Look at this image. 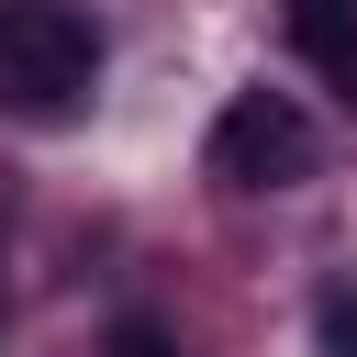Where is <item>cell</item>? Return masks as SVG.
Wrapping results in <instances>:
<instances>
[{"mask_svg": "<svg viewBox=\"0 0 357 357\" xmlns=\"http://www.w3.org/2000/svg\"><path fill=\"white\" fill-rule=\"evenodd\" d=\"M100 89V22L67 0H0V112L67 123Z\"/></svg>", "mask_w": 357, "mask_h": 357, "instance_id": "obj_1", "label": "cell"}, {"mask_svg": "<svg viewBox=\"0 0 357 357\" xmlns=\"http://www.w3.org/2000/svg\"><path fill=\"white\" fill-rule=\"evenodd\" d=\"M312 156H324V134H312V112L290 89H234L212 112V145H201V167L223 190H301Z\"/></svg>", "mask_w": 357, "mask_h": 357, "instance_id": "obj_2", "label": "cell"}, {"mask_svg": "<svg viewBox=\"0 0 357 357\" xmlns=\"http://www.w3.org/2000/svg\"><path fill=\"white\" fill-rule=\"evenodd\" d=\"M279 22H290V45H301L324 78L357 89V0H279Z\"/></svg>", "mask_w": 357, "mask_h": 357, "instance_id": "obj_3", "label": "cell"}, {"mask_svg": "<svg viewBox=\"0 0 357 357\" xmlns=\"http://www.w3.org/2000/svg\"><path fill=\"white\" fill-rule=\"evenodd\" d=\"M312 357H357V279L312 290Z\"/></svg>", "mask_w": 357, "mask_h": 357, "instance_id": "obj_4", "label": "cell"}]
</instances>
